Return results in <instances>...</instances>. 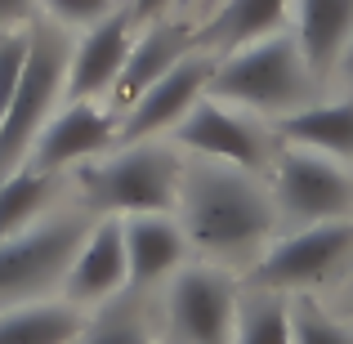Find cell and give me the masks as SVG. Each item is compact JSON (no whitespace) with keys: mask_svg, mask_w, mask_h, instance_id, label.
I'll use <instances>...</instances> for the list:
<instances>
[{"mask_svg":"<svg viewBox=\"0 0 353 344\" xmlns=\"http://www.w3.org/2000/svg\"><path fill=\"white\" fill-rule=\"evenodd\" d=\"M273 134L282 139V143L313 148V152H327V156H336V161L349 165L353 161V94L300 108V112L277 121Z\"/></svg>","mask_w":353,"mask_h":344,"instance_id":"cell-18","label":"cell"},{"mask_svg":"<svg viewBox=\"0 0 353 344\" xmlns=\"http://www.w3.org/2000/svg\"><path fill=\"white\" fill-rule=\"evenodd\" d=\"M179 224L192 250L215 264H241L259 259L277 237V201L259 174L237 170L224 161H197L183 170L179 188Z\"/></svg>","mask_w":353,"mask_h":344,"instance_id":"cell-1","label":"cell"},{"mask_svg":"<svg viewBox=\"0 0 353 344\" xmlns=\"http://www.w3.org/2000/svg\"><path fill=\"white\" fill-rule=\"evenodd\" d=\"M68 59H72V41L63 36V27L59 23H50V27L36 23L32 27V54H27L18 94L9 103L5 121H0V179H9L27 161L36 134L54 117V103L63 99V85H68Z\"/></svg>","mask_w":353,"mask_h":344,"instance_id":"cell-4","label":"cell"},{"mask_svg":"<svg viewBox=\"0 0 353 344\" xmlns=\"http://www.w3.org/2000/svg\"><path fill=\"white\" fill-rule=\"evenodd\" d=\"M170 134L183 152L237 165V170H250V174H264L277 156L273 134L255 121V112H237L233 103H219V99H210V94H201L197 103H192V112L183 117Z\"/></svg>","mask_w":353,"mask_h":344,"instance_id":"cell-8","label":"cell"},{"mask_svg":"<svg viewBox=\"0 0 353 344\" xmlns=\"http://www.w3.org/2000/svg\"><path fill=\"white\" fill-rule=\"evenodd\" d=\"M27 54H32V32H23V27L0 32V121H5L9 103H14V94H18V81H23Z\"/></svg>","mask_w":353,"mask_h":344,"instance_id":"cell-24","label":"cell"},{"mask_svg":"<svg viewBox=\"0 0 353 344\" xmlns=\"http://www.w3.org/2000/svg\"><path fill=\"white\" fill-rule=\"evenodd\" d=\"M215 68H219V54H210V50H192L183 63H174L161 81H152V85L121 112V139L117 143H148V139L174 130L192 112V103L210 90Z\"/></svg>","mask_w":353,"mask_h":344,"instance_id":"cell-10","label":"cell"},{"mask_svg":"<svg viewBox=\"0 0 353 344\" xmlns=\"http://www.w3.org/2000/svg\"><path fill=\"white\" fill-rule=\"evenodd\" d=\"M340 273H353V215L277 232L250 268L255 286L282 295H309L313 286L336 282Z\"/></svg>","mask_w":353,"mask_h":344,"instance_id":"cell-5","label":"cell"},{"mask_svg":"<svg viewBox=\"0 0 353 344\" xmlns=\"http://www.w3.org/2000/svg\"><path fill=\"white\" fill-rule=\"evenodd\" d=\"M59 27H94L112 14V0H41Z\"/></svg>","mask_w":353,"mask_h":344,"instance_id":"cell-25","label":"cell"},{"mask_svg":"<svg viewBox=\"0 0 353 344\" xmlns=\"http://www.w3.org/2000/svg\"><path fill=\"white\" fill-rule=\"evenodd\" d=\"M183 156L170 143H125L77 165L81 201L99 215H174L183 188Z\"/></svg>","mask_w":353,"mask_h":344,"instance_id":"cell-3","label":"cell"},{"mask_svg":"<svg viewBox=\"0 0 353 344\" xmlns=\"http://www.w3.org/2000/svg\"><path fill=\"white\" fill-rule=\"evenodd\" d=\"M192 50H201V45H197V32H192L188 23H165V18L161 23H148V32L134 36L130 59H125V68H121L112 94H108L112 99V112H125L152 81H161L165 72H170L174 63H183Z\"/></svg>","mask_w":353,"mask_h":344,"instance_id":"cell-14","label":"cell"},{"mask_svg":"<svg viewBox=\"0 0 353 344\" xmlns=\"http://www.w3.org/2000/svg\"><path fill=\"white\" fill-rule=\"evenodd\" d=\"M36 0H0V32H9V27H23L27 18H32Z\"/></svg>","mask_w":353,"mask_h":344,"instance_id":"cell-26","label":"cell"},{"mask_svg":"<svg viewBox=\"0 0 353 344\" xmlns=\"http://www.w3.org/2000/svg\"><path fill=\"white\" fill-rule=\"evenodd\" d=\"M125 224V259H130V291L165 282L188 259V237L183 224L170 215H130Z\"/></svg>","mask_w":353,"mask_h":344,"instance_id":"cell-16","label":"cell"},{"mask_svg":"<svg viewBox=\"0 0 353 344\" xmlns=\"http://www.w3.org/2000/svg\"><path fill=\"white\" fill-rule=\"evenodd\" d=\"M318 85L322 81L304 63L295 36L277 32V36H264L255 45H241V50L224 54L206 94L219 99V103L241 108V112L282 121V117L300 112V108H309Z\"/></svg>","mask_w":353,"mask_h":344,"instance_id":"cell-2","label":"cell"},{"mask_svg":"<svg viewBox=\"0 0 353 344\" xmlns=\"http://www.w3.org/2000/svg\"><path fill=\"white\" fill-rule=\"evenodd\" d=\"M345 304H349V313H353V273H349V295H345Z\"/></svg>","mask_w":353,"mask_h":344,"instance_id":"cell-29","label":"cell"},{"mask_svg":"<svg viewBox=\"0 0 353 344\" xmlns=\"http://www.w3.org/2000/svg\"><path fill=\"white\" fill-rule=\"evenodd\" d=\"M90 228H94L90 215H45L5 237L0 241V304H23L50 286H63Z\"/></svg>","mask_w":353,"mask_h":344,"instance_id":"cell-6","label":"cell"},{"mask_svg":"<svg viewBox=\"0 0 353 344\" xmlns=\"http://www.w3.org/2000/svg\"><path fill=\"white\" fill-rule=\"evenodd\" d=\"M286 23H291V0H219L210 23L197 32V45L224 59L241 45L286 32Z\"/></svg>","mask_w":353,"mask_h":344,"instance_id":"cell-17","label":"cell"},{"mask_svg":"<svg viewBox=\"0 0 353 344\" xmlns=\"http://www.w3.org/2000/svg\"><path fill=\"white\" fill-rule=\"evenodd\" d=\"M291 36L313 77H336L353 45V0H291Z\"/></svg>","mask_w":353,"mask_h":344,"instance_id":"cell-15","label":"cell"},{"mask_svg":"<svg viewBox=\"0 0 353 344\" xmlns=\"http://www.w3.org/2000/svg\"><path fill=\"white\" fill-rule=\"evenodd\" d=\"M268 188H273L282 224L291 228L353 215V170L313 148H277L273 165H268Z\"/></svg>","mask_w":353,"mask_h":344,"instance_id":"cell-7","label":"cell"},{"mask_svg":"<svg viewBox=\"0 0 353 344\" xmlns=\"http://www.w3.org/2000/svg\"><path fill=\"white\" fill-rule=\"evenodd\" d=\"M174 0H130V18H134V23H161L165 18V9H170Z\"/></svg>","mask_w":353,"mask_h":344,"instance_id":"cell-27","label":"cell"},{"mask_svg":"<svg viewBox=\"0 0 353 344\" xmlns=\"http://www.w3.org/2000/svg\"><path fill=\"white\" fill-rule=\"evenodd\" d=\"M130 45H134V18H130V9H112L103 23L85 27V36L72 45L63 99L72 103V99L112 94L121 68H125V59H130Z\"/></svg>","mask_w":353,"mask_h":344,"instance_id":"cell-13","label":"cell"},{"mask_svg":"<svg viewBox=\"0 0 353 344\" xmlns=\"http://www.w3.org/2000/svg\"><path fill=\"white\" fill-rule=\"evenodd\" d=\"M121 291H130V259H125V224L121 215L94 219L85 232L68 277H63V300L72 304H108Z\"/></svg>","mask_w":353,"mask_h":344,"instance_id":"cell-12","label":"cell"},{"mask_svg":"<svg viewBox=\"0 0 353 344\" xmlns=\"http://www.w3.org/2000/svg\"><path fill=\"white\" fill-rule=\"evenodd\" d=\"M85 313L72 300H23L0 309V344H77Z\"/></svg>","mask_w":353,"mask_h":344,"instance_id":"cell-19","label":"cell"},{"mask_svg":"<svg viewBox=\"0 0 353 344\" xmlns=\"http://www.w3.org/2000/svg\"><path fill=\"white\" fill-rule=\"evenodd\" d=\"M237 282L219 264H188L165 286V327L174 344H233Z\"/></svg>","mask_w":353,"mask_h":344,"instance_id":"cell-9","label":"cell"},{"mask_svg":"<svg viewBox=\"0 0 353 344\" xmlns=\"http://www.w3.org/2000/svg\"><path fill=\"white\" fill-rule=\"evenodd\" d=\"M77 344H152L143 327V313L130 300H108L99 318L85 322V331L77 336Z\"/></svg>","mask_w":353,"mask_h":344,"instance_id":"cell-22","label":"cell"},{"mask_svg":"<svg viewBox=\"0 0 353 344\" xmlns=\"http://www.w3.org/2000/svg\"><path fill=\"white\" fill-rule=\"evenodd\" d=\"M54 192H59V174L32 170V165H18L9 179H0V241L36 224L41 210L54 201Z\"/></svg>","mask_w":353,"mask_h":344,"instance_id":"cell-20","label":"cell"},{"mask_svg":"<svg viewBox=\"0 0 353 344\" xmlns=\"http://www.w3.org/2000/svg\"><path fill=\"white\" fill-rule=\"evenodd\" d=\"M340 77H345L349 85H353V45L345 50V59H340Z\"/></svg>","mask_w":353,"mask_h":344,"instance_id":"cell-28","label":"cell"},{"mask_svg":"<svg viewBox=\"0 0 353 344\" xmlns=\"http://www.w3.org/2000/svg\"><path fill=\"white\" fill-rule=\"evenodd\" d=\"M233 344H295V331H291V295L264 291V286H255L250 295H241Z\"/></svg>","mask_w":353,"mask_h":344,"instance_id":"cell-21","label":"cell"},{"mask_svg":"<svg viewBox=\"0 0 353 344\" xmlns=\"http://www.w3.org/2000/svg\"><path fill=\"white\" fill-rule=\"evenodd\" d=\"M121 139V117L112 108H99L94 99H72L63 112L45 121V130L36 134L27 165L32 170H68V165H85L94 156H103L108 148H117Z\"/></svg>","mask_w":353,"mask_h":344,"instance_id":"cell-11","label":"cell"},{"mask_svg":"<svg viewBox=\"0 0 353 344\" xmlns=\"http://www.w3.org/2000/svg\"><path fill=\"white\" fill-rule=\"evenodd\" d=\"M291 331L295 344H353V322L327 313L309 295H291Z\"/></svg>","mask_w":353,"mask_h":344,"instance_id":"cell-23","label":"cell"}]
</instances>
